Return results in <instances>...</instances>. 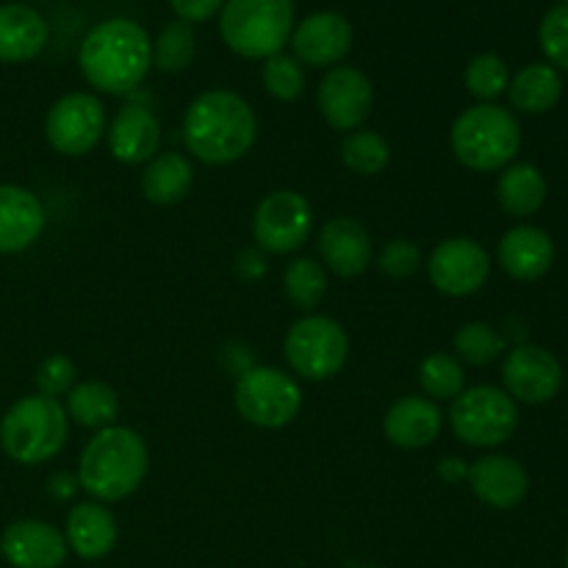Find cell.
<instances>
[{"label":"cell","mask_w":568,"mask_h":568,"mask_svg":"<svg viewBox=\"0 0 568 568\" xmlns=\"http://www.w3.org/2000/svg\"><path fill=\"white\" fill-rule=\"evenodd\" d=\"M258 136V116L242 94L211 89L192 100L183 116V142L189 153L211 166L244 159Z\"/></svg>","instance_id":"cell-1"},{"label":"cell","mask_w":568,"mask_h":568,"mask_svg":"<svg viewBox=\"0 0 568 568\" xmlns=\"http://www.w3.org/2000/svg\"><path fill=\"white\" fill-rule=\"evenodd\" d=\"M78 64L89 87L103 94H131L153 64L150 37L139 22L111 17L83 37Z\"/></svg>","instance_id":"cell-2"},{"label":"cell","mask_w":568,"mask_h":568,"mask_svg":"<svg viewBox=\"0 0 568 568\" xmlns=\"http://www.w3.org/2000/svg\"><path fill=\"white\" fill-rule=\"evenodd\" d=\"M148 444L136 430L122 425L103 427L94 433L78 458V486L92 494L98 503H120L148 477Z\"/></svg>","instance_id":"cell-3"},{"label":"cell","mask_w":568,"mask_h":568,"mask_svg":"<svg viewBox=\"0 0 568 568\" xmlns=\"http://www.w3.org/2000/svg\"><path fill=\"white\" fill-rule=\"evenodd\" d=\"M70 436L64 405L48 394L17 399L0 419V449L20 466H39L55 458Z\"/></svg>","instance_id":"cell-4"},{"label":"cell","mask_w":568,"mask_h":568,"mask_svg":"<svg viewBox=\"0 0 568 568\" xmlns=\"http://www.w3.org/2000/svg\"><path fill=\"white\" fill-rule=\"evenodd\" d=\"M455 159L475 172L505 170L521 148V125L514 111L497 103H477L460 111L449 131Z\"/></svg>","instance_id":"cell-5"},{"label":"cell","mask_w":568,"mask_h":568,"mask_svg":"<svg viewBox=\"0 0 568 568\" xmlns=\"http://www.w3.org/2000/svg\"><path fill=\"white\" fill-rule=\"evenodd\" d=\"M294 31V0H225L220 11L222 42L244 59L283 53Z\"/></svg>","instance_id":"cell-6"},{"label":"cell","mask_w":568,"mask_h":568,"mask_svg":"<svg viewBox=\"0 0 568 568\" xmlns=\"http://www.w3.org/2000/svg\"><path fill=\"white\" fill-rule=\"evenodd\" d=\"M233 405L244 422L264 430H281L297 419L303 388L277 366H250L233 388Z\"/></svg>","instance_id":"cell-7"},{"label":"cell","mask_w":568,"mask_h":568,"mask_svg":"<svg viewBox=\"0 0 568 568\" xmlns=\"http://www.w3.org/2000/svg\"><path fill=\"white\" fill-rule=\"evenodd\" d=\"M449 427L469 447L494 449L514 438L519 408L516 399L497 386L464 388L449 408Z\"/></svg>","instance_id":"cell-8"},{"label":"cell","mask_w":568,"mask_h":568,"mask_svg":"<svg viewBox=\"0 0 568 568\" xmlns=\"http://www.w3.org/2000/svg\"><path fill=\"white\" fill-rule=\"evenodd\" d=\"M283 355L294 375L303 381H331L344 369L349 355V338L336 320L308 314L292 325L283 342Z\"/></svg>","instance_id":"cell-9"},{"label":"cell","mask_w":568,"mask_h":568,"mask_svg":"<svg viewBox=\"0 0 568 568\" xmlns=\"http://www.w3.org/2000/svg\"><path fill=\"white\" fill-rule=\"evenodd\" d=\"M314 227V209L308 200L292 189L270 192L253 214V236L261 250L272 255H286L303 247Z\"/></svg>","instance_id":"cell-10"},{"label":"cell","mask_w":568,"mask_h":568,"mask_svg":"<svg viewBox=\"0 0 568 568\" xmlns=\"http://www.w3.org/2000/svg\"><path fill=\"white\" fill-rule=\"evenodd\" d=\"M48 144L61 155L92 153L105 136V109L94 94L72 92L55 100L44 116Z\"/></svg>","instance_id":"cell-11"},{"label":"cell","mask_w":568,"mask_h":568,"mask_svg":"<svg viewBox=\"0 0 568 568\" xmlns=\"http://www.w3.org/2000/svg\"><path fill=\"white\" fill-rule=\"evenodd\" d=\"M430 283L447 297H469L486 286L491 275V258L469 236H455L438 244L427 261Z\"/></svg>","instance_id":"cell-12"},{"label":"cell","mask_w":568,"mask_h":568,"mask_svg":"<svg viewBox=\"0 0 568 568\" xmlns=\"http://www.w3.org/2000/svg\"><path fill=\"white\" fill-rule=\"evenodd\" d=\"M505 388L514 399L527 405H544L564 388V366L549 349L538 344H519L503 364Z\"/></svg>","instance_id":"cell-13"},{"label":"cell","mask_w":568,"mask_h":568,"mask_svg":"<svg viewBox=\"0 0 568 568\" xmlns=\"http://www.w3.org/2000/svg\"><path fill=\"white\" fill-rule=\"evenodd\" d=\"M320 114L336 131H358L375 105V89L358 67H333L316 92Z\"/></svg>","instance_id":"cell-14"},{"label":"cell","mask_w":568,"mask_h":568,"mask_svg":"<svg viewBox=\"0 0 568 568\" xmlns=\"http://www.w3.org/2000/svg\"><path fill=\"white\" fill-rule=\"evenodd\" d=\"M67 538L39 519L11 521L0 536V555L11 568H59L67 560Z\"/></svg>","instance_id":"cell-15"},{"label":"cell","mask_w":568,"mask_h":568,"mask_svg":"<svg viewBox=\"0 0 568 568\" xmlns=\"http://www.w3.org/2000/svg\"><path fill=\"white\" fill-rule=\"evenodd\" d=\"M292 48L300 64L333 67L353 50V26L336 11H316L294 28Z\"/></svg>","instance_id":"cell-16"},{"label":"cell","mask_w":568,"mask_h":568,"mask_svg":"<svg viewBox=\"0 0 568 568\" xmlns=\"http://www.w3.org/2000/svg\"><path fill=\"white\" fill-rule=\"evenodd\" d=\"M471 491L483 505L497 510H510L525 503L530 491V475L510 455H486L475 460L466 471Z\"/></svg>","instance_id":"cell-17"},{"label":"cell","mask_w":568,"mask_h":568,"mask_svg":"<svg viewBox=\"0 0 568 568\" xmlns=\"http://www.w3.org/2000/svg\"><path fill=\"white\" fill-rule=\"evenodd\" d=\"M44 205L31 189L0 183V255L31 247L44 231Z\"/></svg>","instance_id":"cell-18"},{"label":"cell","mask_w":568,"mask_h":568,"mask_svg":"<svg viewBox=\"0 0 568 568\" xmlns=\"http://www.w3.org/2000/svg\"><path fill=\"white\" fill-rule=\"evenodd\" d=\"M444 425V414L438 403L427 397H399L383 419V433L388 442L399 449H422L430 447L438 438Z\"/></svg>","instance_id":"cell-19"},{"label":"cell","mask_w":568,"mask_h":568,"mask_svg":"<svg viewBox=\"0 0 568 568\" xmlns=\"http://www.w3.org/2000/svg\"><path fill=\"white\" fill-rule=\"evenodd\" d=\"M320 253L338 277H358L372 264V239L358 220L336 216L320 233Z\"/></svg>","instance_id":"cell-20"},{"label":"cell","mask_w":568,"mask_h":568,"mask_svg":"<svg viewBox=\"0 0 568 568\" xmlns=\"http://www.w3.org/2000/svg\"><path fill=\"white\" fill-rule=\"evenodd\" d=\"M161 144V125L144 105H125L109 125V150L120 164H148Z\"/></svg>","instance_id":"cell-21"},{"label":"cell","mask_w":568,"mask_h":568,"mask_svg":"<svg viewBox=\"0 0 568 568\" xmlns=\"http://www.w3.org/2000/svg\"><path fill=\"white\" fill-rule=\"evenodd\" d=\"M499 266L516 281H538L555 264V244L547 231L536 225L510 227L497 247Z\"/></svg>","instance_id":"cell-22"},{"label":"cell","mask_w":568,"mask_h":568,"mask_svg":"<svg viewBox=\"0 0 568 568\" xmlns=\"http://www.w3.org/2000/svg\"><path fill=\"white\" fill-rule=\"evenodd\" d=\"M50 39L48 20L26 3L0 6V61L22 64L37 59Z\"/></svg>","instance_id":"cell-23"},{"label":"cell","mask_w":568,"mask_h":568,"mask_svg":"<svg viewBox=\"0 0 568 568\" xmlns=\"http://www.w3.org/2000/svg\"><path fill=\"white\" fill-rule=\"evenodd\" d=\"M116 519L103 503H78L67 514V547L81 560H100L116 547Z\"/></svg>","instance_id":"cell-24"},{"label":"cell","mask_w":568,"mask_h":568,"mask_svg":"<svg viewBox=\"0 0 568 568\" xmlns=\"http://www.w3.org/2000/svg\"><path fill=\"white\" fill-rule=\"evenodd\" d=\"M564 94V81L552 64H527L510 78L508 98L516 111L525 114H547L560 103Z\"/></svg>","instance_id":"cell-25"},{"label":"cell","mask_w":568,"mask_h":568,"mask_svg":"<svg viewBox=\"0 0 568 568\" xmlns=\"http://www.w3.org/2000/svg\"><path fill=\"white\" fill-rule=\"evenodd\" d=\"M194 166L183 153H161L142 172V194L155 205H175L192 192Z\"/></svg>","instance_id":"cell-26"},{"label":"cell","mask_w":568,"mask_h":568,"mask_svg":"<svg viewBox=\"0 0 568 568\" xmlns=\"http://www.w3.org/2000/svg\"><path fill=\"white\" fill-rule=\"evenodd\" d=\"M497 200L505 214L532 216L547 203V181L532 164L505 166L497 181Z\"/></svg>","instance_id":"cell-27"},{"label":"cell","mask_w":568,"mask_h":568,"mask_svg":"<svg viewBox=\"0 0 568 568\" xmlns=\"http://www.w3.org/2000/svg\"><path fill=\"white\" fill-rule=\"evenodd\" d=\"M64 410L75 425L103 430V427L114 425V419L120 416V397L105 383L83 381L67 392Z\"/></svg>","instance_id":"cell-28"},{"label":"cell","mask_w":568,"mask_h":568,"mask_svg":"<svg viewBox=\"0 0 568 568\" xmlns=\"http://www.w3.org/2000/svg\"><path fill=\"white\" fill-rule=\"evenodd\" d=\"M194 55H197V37H194V28L183 20L166 22L153 42V64L159 67L161 72H172V75H175V72L189 70Z\"/></svg>","instance_id":"cell-29"},{"label":"cell","mask_w":568,"mask_h":568,"mask_svg":"<svg viewBox=\"0 0 568 568\" xmlns=\"http://www.w3.org/2000/svg\"><path fill=\"white\" fill-rule=\"evenodd\" d=\"M342 161L355 175H381L392 161V148L381 133L353 131L342 142Z\"/></svg>","instance_id":"cell-30"},{"label":"cell","mask_w":568,"mask_h":568,"mask_svg":"<svg viewBox=\"0 0 568 568\" xmlns=\"http://www.w3.org/2000/svg\"><path fill=\"white\" fill-rule=\"evenodd\" d=\"M283 288L300 311H314L327 294V275L314 258H294L283 272Z\"/></svg>","instance_id":"cell-31"},{"label":"cell","mask_w":568,"mask_h":568,"mask_svg":"<svg viewBox=\"0 0 568 568\" xmlns=\"http://www.w3.org/2000/svg\"><path fill=\"white\" fill-rule=\"evenodd\" d=\"M419 383L425 388L427 399H433V403L455 399L466 388L464 366L453 355L433 353L419 364Z\"/></svg>","instance_id":"cell-32"},{"label":"cell","mask_w":568,"mask_h":568,"mask_svg":"<svg viewBox=\"0 0 568 568\" xmlns=\"http://www.w3.org/2000/svg\"><path fill=\"white\" fill-rule=\"evenodd\" d=\"M453 347L458 353V361H466L471 366H486L505 353V336L486 322H469L455 333Z\"/></svg>","instance_id":"cell-33"},{"label":"cell","mask_w":568,"mask_h":568,"mask_svg":"<svg viewBox=\"0 0 568 568\" xmlns=\"http://www.w3.org/2000/svg\"><path fill=\"white\" fill-rule=\"evenodd\" d=\"M464 81L471 98H477L480 103H491L499 94L508 92L510 72L497 53H480L466 64Z\"/></svg>","instance_id":"cell-34"},{"label":"cell","mask_w":568,"mask_h":568,"mask_svg":"<svg viewBox=\"0 0 568 568\" xmlns=\"http://www.w3.org/2000/svg\"><path fill=\"white\" fill-rule=\"evenodd\" d=\"M261 78H264L266 92L275 100H281V103H292V100H297L305 89L303 64H300L294 55L286 53H275L270 55V59H264Z\"/></svg>","instance_id":"cell-35"},{"label":"cell","mask_w":568,"mask_h":568,"mask_svg":"<svg viewBox=\"0 0 568 568\" xmlns=\"http://www.w3.org/2000/svg\"><path fill=\"white\" fill-rule=\"evenodd\" d=\"M538 42L555 70L568 72V3L555 6L538 26Z\"/></svg>","instance_id":"cell-36"},{"label":"cell","mask_w":568,"mask_h":568,"mask_svg":"<svg viewBox=\"0 0 568 568\" xmlns=\"http://www.w3.org/2000/svg\"><path fill=\"white\" fill-rule=\"evenodd\" d=\"M377 266L383 275L394 277V281H405V277L416 275L422 266V253L414 242L408 239H394L377 255Z\"/></svg>","instance_id":"cell-37"},{"label":"cell","mask_w":568,"mask_h":568,"mask_svg":"<svg viewBox=\"0 0 568 568\" xmlns=\"http://www.w3.org/2000/svg\"><path fill=\"white\" fill-rule=\"evenodd\" d=\"M75 364H72L64 353L48 355V358L37 366L39 394H48V397L59 399L61 394H67L75 386Z\"/></svg>","instance_id":"cell-38"},{"label":"cell","mask_w":568,"mask_h":568,"mask_svg":"<svg viewBox=\"0 0 568 568\" xmlns=\"http://www.w3.org/2000/svg\"><path fill=\"white\" fill-rule=\"evenodd\" d=\"M170 6L178 14V20L194 26V22H205L211 20L216 11H222L225 0H170Z\"/></svg>","instance_id":"cell-39"},{"label":"cell","mask_w":568,"mask_h":568,"mask_svg":"<svg viewBox=\"0 0 568 568\" xmlns=\"http://www.w3.org/2000/svg\"><path fill=\"white\" fill-rule=\"evenodd\" d=\"M78 488H81L78 486V477L64 475V471H55V475L48 480V491L55 503H64V499H70Z\"/></svg>","instance_id":"cell-40"},{"label":"cell","mask_w":568,"mask_h":568,"mask_svg":"<svg viewBox=\"0 0 568 568\" xmlns=\"http://www.w3.org/2000/svg\"><path fill=\"white\" fill-rule=\"evenodd\" d=\"M236 270H239V275L250 277V281H253V277H258V275H264V272H266L264 255H261L258 250H244V253L239 255Z\"/></svg>","instance_id":"cell-41"},{"label":"cell","mask_w":568,"mask_h":568,"mask_svg":"<svg viewBox=\"0 0 568 568\" xmlns=\"http://www.w3.org/2000/svg\"><path fill=\"white\" fill-rule=\"evenodd\" d=\"M466 471H469V466H464V460L460 458H447L442 466H438V475H442L447 483H458L460 477H466Z\"/></svg>","instance_id":"cell-42"},{"label":"cell","mask_w":568,"mask_h":568,"mask_svg":"<svg viewBox=\"0 0 568 568\" xmlns=\"http://www.w3.org/2000/svg\"><path fill=\"white\" fill-rule=\"evenodd\" d=\"M566 568H568V552H566Z\"/></svg>","instance_id":"cell-43"},{"label":"cell","mask_w":568,"mask_h":568,"mask_svg":"<svg viewBox=\"0 0 568 568\" xmlns=\"http://www.w3.org/2000/svg\"><path fill=\"white\" fill-rule=\"evenodd\" d=\"M560 3H568V0H560Z\"/></svg>","instance_id":"cell-44"}]
</instances>
